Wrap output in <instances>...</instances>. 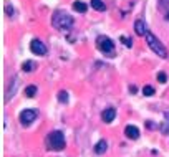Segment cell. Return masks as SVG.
<instances>
[{"label": "cell", "instance_id": "obj_1", "mask_svg": "<svg viewBox=\"0 0 169 157\" xmlns=\"http://www.w3.org/2000/svg\"><path fill=\"white\" fill-rule=\"evenodd\" d=\"M52 23L58 30H68L73 27V17L68 14H63V12H56L52 17Z\"/></svg>", "mask_w": 169, "mask_h": 157}, {"label": "cell", "instance_id": "obj_2", "mask_svg": "<svg viewBox=\"0 0 169 157\" xmlns=\"http://www.w3.org/2000/svg\"><path fill=\"white\" fill-rule=\"evenodd\" d=\"M46 144H48L50 150H63L65 149V136L60 131H53L48 137H46Z\"/></svg>", "mask_w": 169, "mask_h": 157}, {"label": "cell", "instance_id": "obj_3", "mask_svg": "<svg viewBox=\"0 0 169 157\" xmlns=\"http://www.w3.org/2000/svg\"><path fill=\"white\" fill-rule=\"evenodd\" d=\"M144 38H146V41H148V45L151 47V50L154 51L156 55H159L161 58H166V56H167V51H166L164 45H162L161 41H159L158 38H156L154 35L151 33V32H148V33L144 35Z\"/></svg>", "mask_w": 169, "mask_h": 157}, {"label": "cell", "instance_id": "obj_4", "mask_svg": "<svg viewBox=\"0 0 169 157\" xmlns=\"http://www.w3.org/2000/svg\"><path fill=\"white\" fill-rule=\"evenodd\" d=\"M36 117H38V113H36L35 109H25V111L20 113V122H22V126H28V124H32Z\"/></svg>", "mask_w": 169, "mask_h": 157}, {"label": "cell", "instance_id": "obj_5", "mask_svg": "<svg viewBox=\"0 0 169 157\" xmlns=\"http://www.w3.org/2000/svg\"><path fill=\"white\" fill-rule=\"evenodd\" d=\"M96 47H98L101 51H105V53H113V50H114V45H113V41L109 40L108 37H98Z\"/></svg>", "mask_w": 169, "mask_h": 157}, {"label": "cell", "instance_id": "obj_6", "mask_svg": "<svg viewBox=\"0 0 169 157\" xmlns=\"http://www.w3.org/2000/svg\"><path fill=\"white\" fill-rule=\"evenodd\" d=\"M30 50H32V53L38 55V56H45L46 55V47L40 40H32L30 41Z\"/></svg>", "mask_w": 169, "mask_h": 157}, {"label": "cell", "instance_id": "obj_7", "mask_svg": "<svg viewBox=\"0 0 169 157\" xmlns=\"http://www.w3.org/2000/svg\"><path fill=\"white\" fill-rule=\"evenodd\" d=\"M124 134H126V137L128 139H133V140H136L139 137V129L136 126H126V129H124Z\"/></svg>", "mask_w": 169, "mask_h": 157}, {"label": "cell", "instance_id": "obj_8", "mask_svg": "<svg viewBox=\"0 0 169 157\" xmlns=\"http://www.w3.org/2000/svg\"><path fill=\"white\" fill-rule=\"evenodd\" d=\"M134 30H136V33H138L139 37H144V35L148 33L146 23H144L142 20H136V22H134Z\"/></svg>", "mask_w": 169, "mask_h": 157}, {"label": "cell", "instance_id": "obj_9", "mask_svg": "<svg viewBox=\"0 0 169 157\" xmlns=\"http://www.w3.org/2000/svg\"><path fill=\"white\" fill-rule=\"evenodd\" d=\"M114 117H116V111L113 109V107H109V109H105V111L101 113V119L105 121V122H111Z\"/></svg>", "mask_w": 169, "mask_h": 157}, {"label": "cell", "instance_id": "obj_10", "mask_svg": "<svg viewBox=\"0 0 169 157\" xmlns=\"http://www.w3.org/2000/svg\"><path fill=\"white\" fill-rule=\"evenodd\" d=\"M73 10L80 12V14H85V12L88 10V5L83 4V2H78V0H76L75 4H73Z\"/></svg>", "mask_w": 169, "mask_h": 157}, {"label": "cell", "instance_id": "obj_11", "mask_svg": "<svg viewBox=\"0 0 169 157\" xmlns=\"http://www.w3.org/2000/svg\"><path fill=\"white\" fill-rule=\"evenodd\" d=\"M106 149H108V142H106V140H99V142L95 146V152L96 154H103Z\"/></svg>", "mask_w": 169, "mask_h": 157}, {"label": "cell", "instance_id": "obj_12", "mask_svg": "<svg viewBox=\"0 0 169 157\" xmlns=\"http://www.w3.org/2000/svg\"><path fill=\"white\" fill-rule=\"evenodd\" d=\"M91 7L95 8V10H98V12H103V10H106V5H105V2H101V0H91Z\"/></svg>", "mask_w": 169, "mask_h": 157}, {"label": "cell", "instance_id": "obj_13", "mask_svg": "<svg viewBox=\"0 0 169 157\" xmlns=\"http://www.w3.org/2000/svg\"><path fill=\"white\" fill-rule=\"evenodd\" d=\"M35 66H36V65L33 63V61H25V63L22 65V70L25 71V73H30V71L35 70Z\"/></svg>", "mask_w": 169, "mask_h": 157}, {"label": "cell", "instance_id": "obj_14", "mask_svg": "<svg viewBox=\"0 0 169 157\" xmlns=\"http://www.w3.org/2000/svg\"><path fill=\"white\" fill-rule=\"evenodd\" d=\"M36 91H38V89H36V86H33V84H32V86H27L25 88V96L27 98H33L36 94Z\"/></svg>", "mask_w": 169, "mask_h": 157}, {"label": "cell", "instance_id": "obj_15", "mask_svg": "<svg viewBox=\"0 0 169 157\" xmlns=\"http://www.w3.org/2000/svg\"><path fill=\"white\" fill-rule=\"evenodd\" d=\"M58 101L60 103H68V93H66V91H60L58 93Z\"/></svg>", "mask_w": 169, "mask_h": 157}, {"label": "cell", "instance_id": "obj_16", "mask_svg": "<svg viewBox=\"0 0 169 157\" xmlns=\"http://www.w3.org/2000/svg\"><path fill=\"white\" fill-rule=\"evenodd\" d=\"M154 93H156V91H154V88H152V86H144V88H142V94H144V96H152Z\"/></svg>", "mask_w": 169, "mask_h": 157}, {"label": "cell", "instance_id": "obj_17", "mask_svg": "<svg viewBox=\"0 0 169 157\" xmlns=\"http://www.w3.org/2000/svg\"><path fill=\"white\" fill-rule=\"evenodd\" d=\"M158 81L159 83H166V81H167V76H166L164 71H159L158 73Z\"/></svg>", "mask_w": 169, "mask_h": 157}, {"label": "cell", "instance_id": "obj_18", "mask_svg": "<svg viewBox=\"0 0 169 157\" xmlns=\"http://www.w3.org/2000/svg\"><path fill=\"white\" fill-rule=\"evenodd\" d=\"M121 43H123V45H126V47H129V48L133 47V41L129 40V38H126V37H121Z\"/></svg>", "mask_w": 169, "mask_h": 157}, {"label": "cell", "instance_id": "obj_19", "mask_svg": "<svg viewBox=\"0 0 169 157\" xmlns=\"http://www.w3.org/2000/svg\"><path fill=\"white\" fill-rule=\"evenodd\" d=\"M5 12H7V15H10V17H12V15H13V7L7 5V7H5Z\"/></svg>", "mask_w": 169, "mask_h": 157}, {"label": "cell", "instance_id": "obj_20", "mask_svg": "<svg viewBox=\"0 0 169 157\" xmlns=\"http://www.w3.org/2000/svg\"><path fill=\"white\" fill-rule=\"evenodd\" d=\"M169 4V0H161V7H166Z\"/></svg>", "mask_w": 169, "mask_h": 157}, {"label": "cell", "instance_id": "obj_21", "mask_svg": "<svg viewBox=\"0 0 169 157\" xmlns=\"http://www.w3.org/2000/svg\"><path fill=\"white\" fill-rule=\"evenodd\" d=\"M129 91H131V93H136V86H129Z\"/></svg>", "mask_w": 169, "mask_h": 157}, {"label": "cell", "instance_id": "obj_22", "mask_svg": "<svg viewBox=\"0 0 169 157\" xmlns=\"http://www.w3.org/2000/svg\"><path fill=\"white\" fill-rule=\"evenodd\" d=\"M164 117L167 119V122H169V113H166V114H164Z\"/></svg>", "mask_w": 169, "mask_h": 157}]
</instances>
